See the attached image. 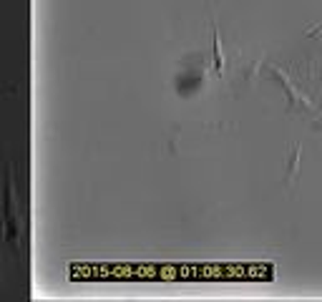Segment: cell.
Returning <instances> with one entry per match:
<instances>
[{
    "mask_svg": "<svg viewBox=\"0 0 322 302\" xmlns=\"http://www.w3.org/2000/svg\"><path fill=\"white\" fill-rule=\"evenodd\" d=\"M297 166H300V144L292 149V154H289V164H287V176H285V184H289L292 176L297 174Z\"/></svg>",
    "mask_w": 322,
    "mask_h": 302,
    "instance_id": "cell-1",
    "label": "cell"
}]
</instances>
